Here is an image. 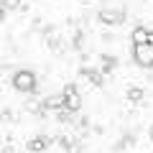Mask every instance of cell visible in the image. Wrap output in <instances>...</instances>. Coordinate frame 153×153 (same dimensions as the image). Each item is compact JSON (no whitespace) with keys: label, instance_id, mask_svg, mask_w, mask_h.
Here are the masks:
<instances>
[{"label":"cell","instance_id":"obj_2","mask_svg":"<svg viewBox=\"0 0 153 153\" xmlns=\"http://www.w3.org/2000/svg\"><path fill=\"white\" fill-rule=\"evenodd\" d=\"M133 59L143 69H153V44H138L133 46Z\"/></svg>","mask_w":153,"mask_h":153},{"label":"cell","instance_id":"obj_7","mask_svg":"<svg viewBox=\"0 0 153 153\" xmlns=\"http://www.w3.org/2000/svg\"><path fill=\"white\" fill-rule=\"evenodd\" d=\"M138 44H153V31L138 26L135 31H133V46H138Z\"/></svg>","mask_w":153,"mask_h":153},{"label":"cell","instance_id":"obj_3","mask_svg":"<svg viewBox=\"0 0 153 153\" xmlns=\"http://www.w3.org/2000/svg\"><path fill=\"white\" fill-rule=\"evenodd\" d=\"M64 102H66V110L69 112H76V110L82 107V97H79L76 84H66L64 87Z\"/></svg>","mask_w":153,"mask_h":153},{"label":"cell","instance_id":"obj_5","mask_svg":"<svg viewBox=\"0 0 153 153\" xmlns=\"http://www.w3.org/2000/svg\"><path fill=\"white\" fill-rule=\"evenodd\" d=\"M44 110H54L56 115L61 112V110H66V102H64V94H51L49 100H44V105H41Z\"/></svg>","mask_w":153,"mask_h":153},{"label":"cell","instance_id":"obj_4","mask_svg":"<svg viewBox=\"0 0 153 153\" xmlns=\"http://www.w3.org/2000/svg\"><path fill=\"white\" fill-rule=\"evenodd\" d=\"M100 21H102L105 26H120V23L125 21V10H120V8H105V10L100 13Z\"/></svg>","mask_w":153,"mask_h":153},{"label":"cell","instance_id":"obj_10","mask_svg":"<svg viewBox=\"0 0 153 153\" xmlns=\"http://www.w3.org/2000/svg\"><path fill=\"white\" fill-rule=\"evenodd\" d=\"M112 69H115V59H112V56H105V59H102V69H100V71H102V74L107 76Z\"/></svg>","mask_w":153,"mask_h":153},{"label":"cell","instance_id":"obj_1","mask_svg":"<svg viewBox=\"0 0 153 153\" xmlns=\"http://www.w3.org/2000/svg\"><path fill=\"white\" fill-rule=\"evenodd\" d=\"M13 87H16L18 92H23V94H31L33 89H36V74H33L31 69H18L16 74H13Z\"/></svg>","mask_w":153,"mask_h":153},{"label":"cell","instance_id":"obj_12","mask_svg":"<svg viewBox=\"0 0 153 153\" xmlns=\"http://www.w3.org/2000/svg\"><path fill=\"white\" fill-rule=\"evenodd\" d=\"M148 138H151V140H153V125H151V130H148Z\"/></svg>","mask_w":153,"mask_h":153},{"label":"cell","instance_id":"obj_6","mask_svg":"<svg viewBox=\"0 0 153 153\" xmlns=\"http://www.w3.org/2000/svg\"><path fill=\"white\" fill-rule=\"evenodd\" d=\"M49 146H51V140L46 135H36V138L28 140V153H44Z\"/></svg>","mask_w":153,"mask_h":153},{"label":"cell","instance_id":"obj_11","mask_svg":"<svg viewBox=\"0 0 153 153\" xmlns=\"http://www.w3.org/2000/svg\"><path fill=\"white\" fill-rule=\"evenodd\" d=\"M21 5V0H3V8H8V10H10V8H18Z\"/></svg>","mask_w":153,"mask_h":153},{"label":"cell","instance_id":"obj_9","mask_svg":"<svg viewBox=\"0 0 153 153\" xmlns=\"http://www.w3.org/2000/svg\"><path fill=\"white\" fill-rule=\"evenodd\" d=\"M125 97L130 100V102H140V100L146 97V92H143L140 87H130V89H128V92H125Z\"/></svg>","mask_w":153,"mask_h":153},{"label":"cell","instance_id":"obj_8","mask_svg":"<svg viewBox=\"0 0 153 153\" xmlns=\"http://www.w3.org/2000/svg\"><path fill=\"white\" fill-rule=\"evenodd\" d=\"M82 76H87L89 84H94V87H102L105 84V74L97 71V69H82Z\"/></svg>","mask_w":153,"mask_h":153}]
</instances>
